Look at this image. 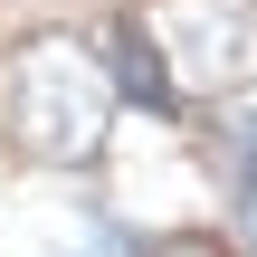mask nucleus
Wrapping results in <instances>:
<instances>
[{"label":"nucleus","mask_w":257,"mask_h":257,"mask_svg":"<svg viewBox=\"0 0 257 257\" xmlns=\"http://www.w3.org/2000/svg\"><path fill=\"white\" fill-rule=\"evenodd\" d=\"M114 105H124V86L86 38H67V29L19 38V57H10V134H19V153L76 172V162L105 153Z\"/></svg>","instance_id":"1"},{"label":"nucleus","mask_w":257,"mask_h":257,"mask_svg":"<svg viewBox=\"0 0 257 257\" xmlns=\"http://www.w3.org/2000/svg\"><path fill=\"white\" fill-rule=\"evenodd\" d=\"M143 48L172 95H257V0H153Z\"/></svg>","instance_id":"2"},{"label":"nucleus","mask_w":257,"mask_h":257,"mask_svg":"<svg viewBox=\"0 0 257 257\" xmlns=\"http://www.w3.org/2000/svg\"><path fill=\"white\" fill-rule=\"evenodd\" d=\"M114 86H134L143 105H172V86H162V67H153V48H143V29H114Z\"/></svg>","instance_id":"3"},{"label":"nucleus","mask_w":257,"mask_h":257,"mask_svg":"<svg viewBox=\"0 0 257 257\" xmlns=\"http://www.w3.org/2000/svg\"><path fill=\"white\" fill-rule=\"evenodd\" d=\"M134 257H229L219 238H153V248H134Z\"/></svg>","instance_id":"4"},{"label":"nucleus","mask_w":257,"mask_h":257,"mask_svg":"<svg viewBox=\"0 0 257 257\" xmlns=\"http://www.w3.org/2000/svg\"><path fill=\"white\" fill-rule=\"evenodd\" d=\"M238 219H248V229H257V181H248V191H238Z\"/></svg>","instance_id":"5"}]
</instances>
